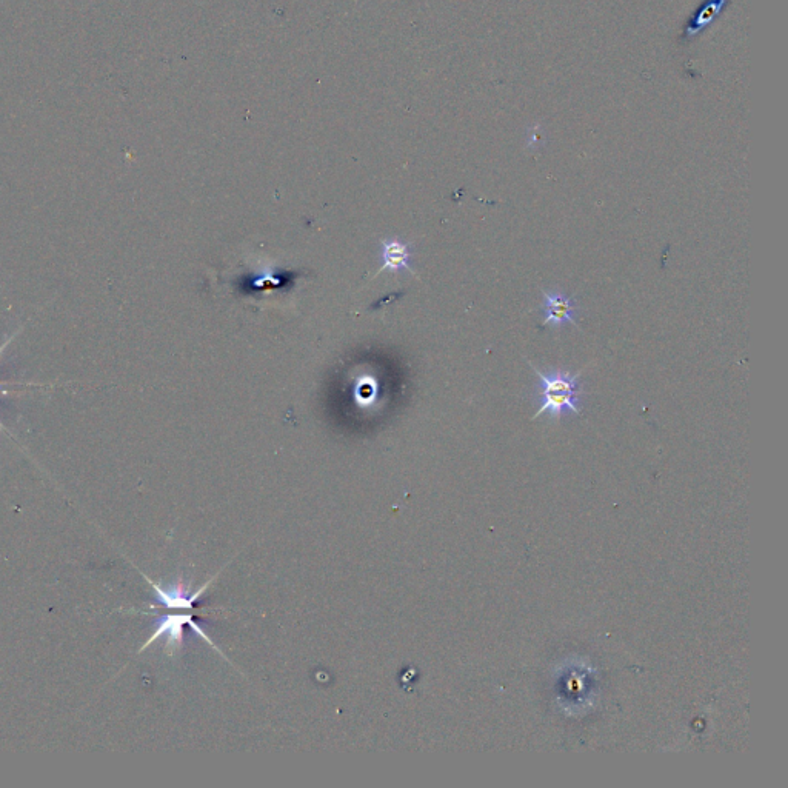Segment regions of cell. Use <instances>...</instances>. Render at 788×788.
<instances>
[{"mask_svg": "<svg viewBox=\"0 0 788 788\" xmlns=\"http://www.w3.org/2000/svg\"><path fill=\"white\" fill-rule=\"evenodd\" d=\"M10 342H11V339H8L7 344H4V345H2V347H0V354H2V351H4L5 348H7V345L10 344Z\"/></svg>", "mask_w": 788, "mask_h": 788, "instance_id": "52a82bcc", "label": "cell"}, {"mask_svg": "<svg viewBox=\"0 0 788 788\" xmlns=\"http://www.w3.org/2000/svg\"><path fill=\"white\" fill-rule=\"evenodd\" d=\"M0 428H2V424H0Z\"/></svg>", "mask_w": 788, "mask_h": 788, "instance_id": "ba28073f", "label": "cell"}, {"mask_svg": "<svg viewBox=\"0 0 788 788\" xmlns=\"http://www.w3.org/2000/svg\"><path fill=\"white\" fill-rule=\"evenodd\" d=\"M530 367L533 365L530 364ZM533 370L538 374L539 385V405L538 413L533 416V419H538L539 416L550 413L551 418H561L565 413L578 416L581 413V385H579L578 374H571L568 371H551V373H541V371Z\"/></svg>", "mask_w": 788, "mask_h": 788, "instance_id": "6da1fadb", "label": "cell"}, {"mask_svg": "<svg viewBox=\"0 0 788 788\" xmlns=\"http://www.w3.org/2000/svg\"><path fill=\"white\" fill-rule=\"evenodd\" d=\"M381 248L382 267L378 274L385 270L393 274L401 273L402 270L416 274L411 268V244H405L398 238L382 239Z\"/></svg>", "mask_w": 788, "mask_h": 788, "instance_id": "5b68a950", "label": "cell"}, {"mask_svg": "<svg viewBox=\"0 0 788 788\" xmlns=\"http://www.w3.org/2000/svg\"><path fill=\"white\" fill-rule=\"evenodd\" d=\"M185 627H190L196 635L201 636L208 645L214 648V650H218V653L222 652L219 650L218 645L214 644L211 641L210 636L205 633L204 628H201V625L197 624L194 621L193 613H176V615H164L162 616L159 621L156 622V627H154L153 635L150 636L147 642L142 645L141 652H144L145 648L150 647L151 644L157 641V639L164 638L165 639V652L168 655H174V653L181 648L182 641H184V630Z\"/></svg>", "mask_w": 788, "mask_h": 788, "instance_id": "7a4b0ae2", "label": "cell"}, {"mask_svg": "<svg viewBox=\"0 0 788 788\" xmlns=\"http://www.w3.org/2000/svg\"><path fill=\"white\" fill-rule=\"evenodd\" d=\"M214 579L216 578L205 582L196 591H188L181 582L165 588L154 584L151 579L147 578L148 584L153 587L154 595H156L157 605H153V608L162 607L167 608V610H188V612H193V608L196 607L197 602L201 601L202 596L205 595V591L208 590Z\"/></svg>", "mask_w": 788, "mask_h": 788, "instance_id": "3957f363", "label": "cell"}, {"mask_svg": "<svg viewBox=\"0 0 788 788\" xmlns=\"http://www.w3.org/2000/svg\"><path fill=\"white\" fill-rule=\"evenodd\" d=\"M378 398V384L374 379L364 376L359 379L358 385L354 388V399L356 404L361 405L362 408L370 407Z\"/></svg>", "mask_w": 788, "mask_h": 788, "instance_id": "8992f818", "label": "cell"}, {"mask_svg": "<svg viewBox=\"0 0 788 788\" xmlns=\"http://www.w3.org/2000/svg\"><path fill=\"white\" fill-rule=\"evenodd\" d=\"M541 308L545 311V319L542 322L544 327L571 324L578 328L579 307L573 299L568 298L567 294L561 291H545L544 304Z\"/></svg>", "mask_w": 788, "mask_h": 788, "instance_id": "277c9868", "label": "cell"}]
</instances>
